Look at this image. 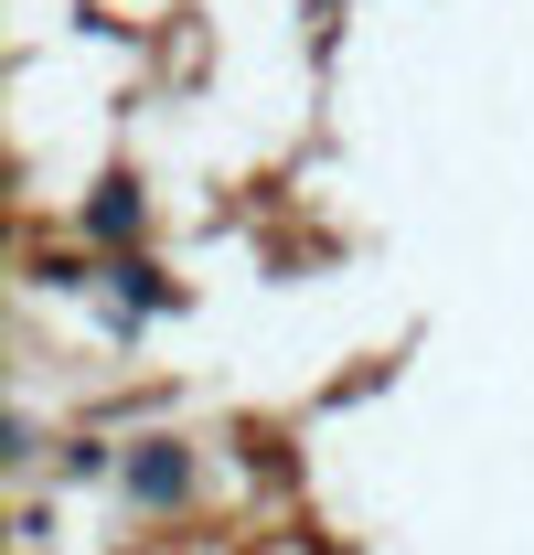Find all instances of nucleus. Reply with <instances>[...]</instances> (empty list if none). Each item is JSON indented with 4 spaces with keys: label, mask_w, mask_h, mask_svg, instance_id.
I'll return each instance as SVG.
<instances>
[{
    "label": "nucleus",
    "mask_w": 534,
    "mask_h": 555,
    "mask_svg": "<svg viewBox=\"0 0 534 555\" xmlns=\"http://www.w3.org/2000/svg\"><path fill=\"white\" fill-rule=\"evenodd\" d=\"M118 491H129V513H193V491H203V449L182 438V427H139L129 438V460H118Z\"/></svg>",
    "instance_id": "1"
},
{
    "label": "nucleus",
    "mask_w": 534,
    "mask_h": 555,
    "mask_svg": "<svg viewBox=\"0 0 534 555\" xmlns=\"http://www.w3.org/2000/svg\"><path fill=\"white\" fill-rule=\"evenodd\" d=\"M86 257H139V235H150V193H139V171H107L97 193H86Z\"/></svg>",
    "instance_id": "2"
},
{
    "label": "nucleus",
    "mask_w": 534,
    "mask_h": 555,
    "mask_svg": "<svg viewBox=\"0 0 534 555\" xmlns=\"http://www.w3.org/2000/svg\"><path fill=\"white\" fill-rule=\"evenodd\" d=\"M97 288L118 299V321H161V310H182V278L161 268V257H107Z\"/></svg>",
    "instance_id": "3"
},
{
    "label": "nucleus",
    "mask_w": 534,
    "mask_h": 555,
    "mask_svg": "<svg viewBox=\"0 0 534 555\" xmlns=\"http://www.w3.org/2000/svg\"><path fill=\"white\" fill-rule=\"evenodd\" d=\"M118 460H129V438H107V427H65V438H54V481L65 491L118 481Z\"/></svg>",
    "instance_id": "4"
},
{
    "label": "nucleus",
    "mask_w": 534,
    "mask_h": 555,
    "mask_svg": "<svg viewBox=\"0 0 534 555\" xmlns=\"http://www.w3.org/2000/svg\"><path fill=\"white\" fill-rule=\"evenodd\" d=\"M236 470H246V481H289V427H257V416H246V427H236Z\"/></svg>",
    "instance_id": "5"
},
{
    "label": "nucleus",
    "mask_w": 534,
    "mask_h": 555,
    "mask_svg": "<svg viewBox=\"0 0 534 555\" xmlns=\"http://www.w3.org/2000/svg\"><path fill=\"white\" fill-rule=\"evenodd\" d=\"M0 460H11V470H33V460H43V427H33V416H11V427H0Z\"/></svg>",
    "instance_id": "6"
}]
</instances>
